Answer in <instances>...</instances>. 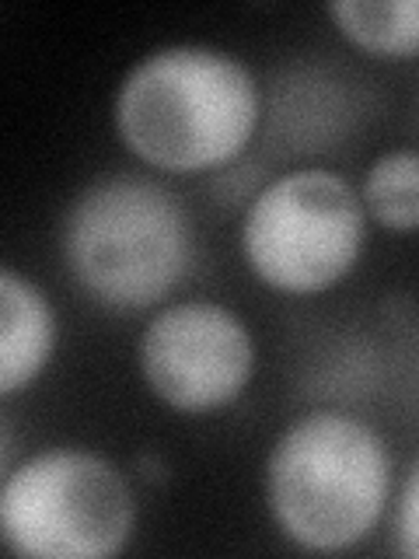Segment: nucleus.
Listing matches in <instances>:
<instances>
[{
  "mask_svg": "<svg viewBox=\"0 0 419 559\" xmlns=\"http://www.w3.org/2000/svg\"><path fill=\"white\" fill-rule=\"evenodd\" d=\"M112 122L140 165L161 175L217 171L255 140L262 87L235 52L210 43H168L122 74Z\"/></svg>",
  "mask_w": 419,
  "mask_h": 559,
  "instance_id": "f257e3e1",
  "label": "nucleus"
},
{
  "mask_svg": "<svg viewBox=\"0 0 419 559\" xmlns=\"http://www.w3.org/2000/svg\"><path fill=\"white\" fill-rule=\"evenodd\" d=\"M392 454L367 419L308 409L276 433L262 468L266 514L301 552H349L392 507Z\"/></svg>",
  "mask_w": 419,
  "mask_h": 559,
  "instance_id": "f03ea898",
  "label": "nucleus"
},
{
  "mask_svg": "<svg viewBox=\"0 0 419 559\" xmlns=\"http://www.w3.org/2000/svg\"><path fill=\"white\" fill-rule=\"evenodd\" d=\"M70 280L109 314H144L192 266V224L175 192L140 171H109L77 189L60 221Z\"/></svg>",
  "mask_w": 419,
  "mask_h": 559,
  "instance_id": "7ed1b4c3",
  "label": "nucleus"
},
{
  "mask_svg": "<svg viewBox=\"0 0 419 559\" xmlns=\"http://www.w3.org/2000/svg\"><path fill=\"white\" fill-rule=\"evenodd\" d=\"M133 532V489L92 448H43L4 472L0 538L17 559H109Z\"/></svg>",
  "mask_w": 419,
  "mask_h": 559,
  "instance_id": "20e7f679",
  "label": "nucleus"
},
{
  "mask_svg": "<svg viewBox=\"0 0 419 559\" xmlns=\"http://www.w3.org/2000/svg\"><path fill=\"white\" fill-rule=\"evenodd\" d=\"M360 189L328 168H290L244 206L241 259L262 287L284 297H319L357 270L367 245Z\"/></svg>",
  "mask_w": 419,
  "mask_h": 559,
  "instance_id": "39448f33",
  "label": "nucleus"
},
{
  "mask_svg": "<svg viewBox=\"0 0 419 559\" xmlns=\"http://www.w3.org/2000/svg\"><path fill=\"white\" fill-rule=\"evenodd\" d=\"M147 392L182 416H210L249 392L259 367L255 332L210 297L157 308L136 343Z\"/></svg>",
  "mask_w": 419,
  "mask_h": 559,
  "instance_id": "423d86ee",
  "label": "nucleus"
},
{
  "mask_svg": "<svg viewBox=\"0 0 419 559\" xmlns=\"http://www.w3.org/2000/svg\"><path fill=\"white\" fill-rule=\"evenodd\" d=\"M60 343L49 294L17 266L0 270V395L14 399L46 374Z\"/></svg>",
  "mask_w": 419,
  "mask_h": 559,
  "instance_id": "0eeeda50",
  "label": "nucleus"
},
{
  "mask_svg": "<svg viewBox=\"0 0 419 559\" xmlns=\"http://www.w3.org/2000/svg\"><path fill=\"white\" fill-rule=\"evenodd\" d=\"M325 14L360 52L381 60L419 57V0H332Z\"/></svg>",
  "mask_w": 419,
  "mask_h": 559,
  "instance_id": "6e6552de",
  "label": "nucleus"
},
{
  "mask_svg": "<svg viewBox=\"0 0 419 559\" xmlns=\"http://www.w3.org/2000/svg\"><path fill=\"white\" fill-rule=\"evenodd\" d=\"M367 217L392 235L419 231V147L378 154L360 182Z\"/></svg>",
  "mask_w": 419,
  "mask_h": 559,
  "instance_id": "1a4fd4ad",
  "label": "nucleus"
},
{
  "mask_svg": "<svg viewBox=\"0 0 419 559\" xmlns=\"http://www.w3.org/2000/svg\"><path fill=\"white\" fill-rule=\"evenodd\" d=\"M392 532H395V546L402 556L419 559V459L412 462L409 476L402 479L398 497L392 500Z\"/></svg>",
  "mask_w": 419,
  "mask_h": 559,
  "instance_id": "9d476101",
  "label": "nucleus"
}]
</instances>
